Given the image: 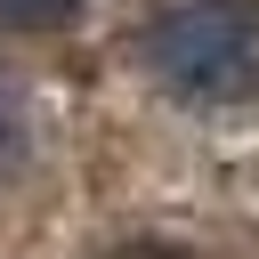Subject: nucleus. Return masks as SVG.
<instances>
[{"label":"nucleus","mask_w":259,"mask_h":259,"mask_svg":"<svg viewBox=\"0 0 259 259\" xmlns=\"http://www.w3.org/2000/svg\"><path fill=\"white\" fill-rule=\"evenodd\" d=\"M146 73L186 105H235L259 89V8L251 0H178L146 24Z\"/></svg>","instance_id":"1"},{"label":"nucleus","mask_w":259,"mask_h":259,"mask_svg":"<svg viewBox=\"0 0 259 259\" xmlns=\"http://www.w3.org/2000/svg\"><path fill=\"white\" fill-rule=\"evenodd\" d=\"M81 0H0V24H24V32H49V24H65Z\"/></svg>","instance_id":"2"},{"label":"nucleus","mask_w":259,"mask_h":259,"mask_svg":"<svg viewBox=\"0 0 259 259\" xmlns=\"http://www.w3.org/2000/svg\"><path fill=\"white\" fill-rule=\"evenodd\" d=\"M24 162V105H16V89L0 81V178Z\"/></svg>","instance_id":"3"},{"label":"nucleus","mask_w":259,"mask_h":259,"mask_svg":"<svg viewBox=\"0 0 259 259\" xmlns=\"http://www.w3.org/2000/svg\"><path fill=\"white\" fill-rule=\"evenodd\" d=\"M113 259H186V251H162V243H130V251H113Z\"/></svg>","instance_id":"4"}]
</instances>
